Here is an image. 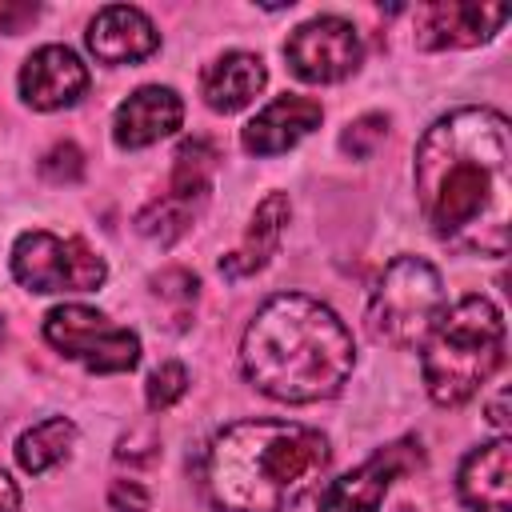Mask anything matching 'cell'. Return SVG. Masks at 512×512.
Returning <instances> with one entry per match:
<instances>
[{
    "label": "cell",
    "mask_w": 512,
    "mask_h": 512,
    "mask_svg": "<svg viewBox=\"0 0 512 512\" xmlns=\"http://www.w3.org/2000/svg\"><path fill=\"white\" fill-rule=\"evenodd\" d=\"M40 176L48 184H76L84 176V152L72 144V140H60L52 144L44 156H40Z\"/></svg>",
    "instance_id": "23"
},
{
    "label": "cell",
    "mask_w": 512,
    "mask_h": 512,
    "mask_svg": "<svg viewBox=\"0 0 512 512\" xmlns=\"http://www.w3.org/2000/svg\"><path fill=\"white\" fill-rule=\"evenodd\" d=\"M148 288H152V300H156V308L164 312L168 328H172V332H184L188 320H192V312H196L200 280H196L192 272H184V268H168V272L152 276Z\"/></svg>",
    "instance_id": "20"
},
{
    "label": "cell",
    "mask_w": 512,
    "mask_h": 512,
    "mask_svg": "<svg viewBox=\"0 0 512 512\" xmlns=\"http://www.w3.org/2000/svg\"><path fill=\"white\" fill-rule=\"evenodd\" d=\"M184 120V100L168 84H144L136 88L112 116V140L120 148H148L164 136H172Z\"/></svg>",
    "instance_id": "15"
},
{
    "label": "cell",
    "mask_w": 512,
    "mask_h": 512,
    "mask_svg": "<svg viewBox=\"0 0 512 512\" xmlns=\"http://www.w3.org/2000/svg\"><path fill=\"white\" fill-rule=\"evenodd\" d=\"M72 448H76V424L68 416H48L16 440V464L28 476H40V472L64 464L72 456Z\"/></svg>",
    "instance_id": "19"
},
{
    "label": "cell",
    "mask_w": 512,
    "mask_h": 512,
    "mask_svg": "<svg viewBox=\"0 0 512 512\" xmlns=\"http://www.w3.org/2000/svg\"><path fill=\"white\" fill-rule=\"evenodd\" d=\"M88 52L100 64H136L144 56H152L160 48V32L148 20V12L132 8V4H108L92 16L88 32Z\"/></svg>",
    "instance_id": "13"
},
{
    "label": "cell",
    "mask_w": 512,
    "mask_h": 512,
    "mask_svg": "<svg viewBox=\"0 0 512 512\" xmlns=\"http://www.w3.org/2000/svg\"><path fill=\"white\" fill-rule=\"evenodd\" d=\"M384 132H388V116H384V112H368V116H360V120H352V124L344 128L340 148H344L352 160H364V156L376 152V144L384 140Z\"/></svg>",
    "instance_id": "22"
},
{
    "label": "cell",
    "mask_w": 512,
    "mask_h": 512,
    "mask_svg": "<svg viewBox=\"0 0 512 512\" xmlns=\"http://www.w3.org/2000/svg\"><path fill=\"white\" fill-rule=\"evenodd\" d=\"M356 364L348 324L316 296L280 292L256 308L240 340L248 384L284 404H316L336 396Z\"/></svg>",
    "instance_id": "2"
},
{
    "label": "cell",
    "mask_w": 512,
    "mask_h": 512,
    "mask_svg": "<svg viewBox=\"0 0 512 512\" xmlns=\"http://www.w3.org/2000/svg\"><path fill=\"white\" fill-rule=\"evenodd\" d=\"M36 16H40V4H28V0H0V32H4V36L24 32Z\"/></svg>",
    "instance_id": "25"
},
{
    "label": "cell",
    "mask_w": 512,
    "mask_h": 512,
    "mask_svg": "<svg viewBox=\"0 0 512 512\" xmlns=\"http://www.w3.org/2000/svg\"><path fill=\"white\" fill-rule=\"evenodd\" d=\"M284 60L304 84H336L360 68L364 44L344 16H312L284 40Z\"/></svg>",
    "instance_id": "9"
},
{
    "label": "cell",
    "mask_w": 512,
    "mask_h": 512,
    "mask_svg": "<svg viewBox=\"0 0 512 512\" xmlns=\"http://www.w3.org/2000/svg\"><path fill=\"white\" fill-rule=\"evenodd\" d=\"M504 404H508V388H500L496 400L488 404V424H492L496 432H508V412H504Z\"/></svg>",
    "instance_id": "27"
},
{
    "label": "cell",
    "mask_w": 512,
    "mask_h": 512,
    "mask_svg": "<svg viewBox=\"0 0 512 512\" xmlns=\"http://www.w3.org/2000/svg\"><path fill=\"white\" fill-rule=\"evenodd\" d=\"M268 84V72H264V60L252 56V52H224L216 56L204 72H200V96L212 112H240L248 108L260 88Z\"/></svg>",
    "instance_id": "18"
},
{
    "label": "cell",
    "mask_w": 512,
    "mask_h": 512,
    "mask_svg": "<svg viewBox=\"0 0 512 512\" xmlns=\"http://www.w3.org/2000/svg\"><path fill=\"white\" fill-rule=\"evenodd\" d=\"M12 276L28 292H92L104 284L108 264L80 236L32 228L12 244Z\"/></svg>",
    "instance_id": "7"
},
{
    "label": "cell",
    "mask_w": 512,
    "mask_h": 512,
    "mask_svg": "<svg viewBox=\"0 0 512 512\" xmlns=\"http://www.w3.org/2000/svg\"><path fill=\"white\" fill-rule=\"evenodd\" d=\"M16 84H20V96L28 108L56 112V108H72L88 92V68L72 48L44 44L20 64Z\"/></svg>",
    "instance_id": "12"
},
{
    "label": "cell",
    "mask_w": 512,
    "mask_h": 512,
    "mask_svg": "<svg viewBox=\"0 0 512 512\" xmlns=\"http://www.w3.org/2000/svg\"><path fill=\"white\" fill-rule=\"evenodd\" d=\"M288 216H292L288 196H284V192H268V196L256 204V212H252V220H248V228H244V240L220 260V272H224L228 280H240V276H256L260 268H268V260L276 256V248H280V240H284Z\"/></svg>",
    "instance_id": "17"
},
{
    "label": "cell",
    "mask_w": 512,
    "mask_h": 512,
    "mask_svg": "<svg viewBox=\"0 0 512 512\" xmlns=\"http://www.w3.org/2000/svg\"><path fill=\"white\" fill-rule=\"evenodd\" d=\"M172 180H168V192H160L156 200H148L140 212H136V232L148 236V240H160V244H172L180 240L204 212L208 204V192H212V144L208 140H184L172 156Z\"/></svg>",
    "instance_id": "8"
},
{
    "label": "cell",
    "mask_w": 512,
    "mask_h": 512,
    "mask_svg": "<svg viewBox=\"0 0 512 512\" xmlns=\"http://www.w3.org/2000/svg\"><path fill=\"white\" fill-rule=\"evenodd\" d=\"M184 392H188V368L180 360H164L144 384V400L152 412H168Z\"/></svg>",
    "instance_id": "21"
},
{
    "label": "cell",
    "mask_w": 512,
    "mask_h": 512,
    "mask_svg": "<svg viewBox=\"0 0 512 512\" xmlns=\"http://www.w3.org/2000/svg\"><path fill=\"white\" fill-rule=\"evenodd\" d=\"M420 464H424L420 440L404 436V440L372 452L364 464H356L340 480H332L324 488V496H320V512H380V500L388 496L396 476L416 472Z\"/></svg>",
    "instance_id": "10"
},
{
    "label": "cell",
    "mask_w": 512,
    "mask_h": 512,
    "mask_svg": "<svg viewBox=\"0 0 512 512\" xmlns=\"http://www.w3.org/2000/svg\"><path fill=\"white\" fill-rule=\"evenodd\" d=\"M504 20H508L504 4H464V0L424 4L416 12V44L424 52L476 48V44L492 40Z\"/></svg>",
    "instance_id": "11"
},
{
    "label": "cell",
    "mask_w": 512,
    "mask_h": 512,
    "mask_svg": "<svg viewBox=\"0 0 512 512\" xmlns=\"http://www.w3.org/2000/svg\"><path fill=\"white\" fill-rule=\"evenodd\" d=\"M440 308H444V280L436 264H428L424 256H396L380 272L368 296L364 320L372 340L388 348H412V344H424Z\"/></svg>",
    "instance_id": "5"
},
{
    "label": "cell",
    "mask_w": 512,
    "mask_h": 512,
    "mask_svg": "<svg viewBox=\"0 0 512 512\" xmlns=\"http://www.w3.org/2000/svg\"><path fill=\"white\" fill-rule=\"evenodd\" d=\"M416 200L432 236L468 256H504L512 228V128L496 108H456L416 144Z\"/></svg>",
    "instance_id": "1"
},
{
    "label": "cell",
    "mask_w": 512,
    "mask_h": 512,
    "mask_svg": "<svg viewBox=\"0 0 512 512\" xmlns=\"http://www.w3.org/2000/svg\"><path fill=\"white\" fill-rule=\"evenodd\" d=\"M44 340L96 376L132 372L140 364V336L88 304H56L44 316Z\"/></svg>",
    "instance_id": "6"
},
{
    "label": "cell",
    "mask_w": 512,
    "mask_h": 512,
    "mask_svg": "<svg viewBox=\"0 0 512 512\" xmlns=\"http://www.w3.org/2000/svg\"><path fill=\"white\" fill-rule=\"evenodd\" d=\"M504 364V316L488 296H460L444 304L424 336V388L440 408L472 400Z\"/></svg>",
    "instance_id": "4"
},
{
    "label": "cell",
    "mask_w": 512,
    "mask_h": 512,
    "mask_svg": "<svg viewBox=\"0 0 512 512\" xmlns=\"http://www.w3.org/2000/svg\"><path fill=\"white\" fill-rule=\"evenodd\" d=\"M108 504H112V512H148V488L136 480H112Z\"/></svg>",
    "instance_id": "24"
},
{
    "label": "cell",
    "mask_w": 512,
    "mask_h": 512,
    "mask_svg": "<svg viewBox=\"0 0 512 512\" xmlns=\"http://www.w3.org/2000/svg\"><path fill=\"white\" fill-rule=\"evenodd\" d=\"M456 492L476 512H512V444L496 436L472 448L456 472Z\"/></svg>",
    "instance_id": "16"
},
{
    "label": "cell",
    "mask_w": 512,
    "mask_h": 512,
    "mask_svg": "<svg viewBox=\"0 0 512 512\" xmlns=\"http://www.w3.org/2000/svg\"><path fill=\"white\" fill-rule=\"evenodd\" d=\"M0 512H20V488L4 468H0Z\"/></svg>",
    "instance_id": "26"
},
{
    "label": "cell",
    "mask_w": 512,
    "mask_h": 512,
    "mask_svg": "<svg viewBox=\"0 0 512 512\" xmlns=\"http://www.w3.org/2000/svg\"><path fill=\"white\" fill-rule=\"evenodd\" d=\"M332 444L296 420L224 424L204 452V492L220 512H288L320 488Z\"/></svg>",
    "instance_id": "3"
},
{
    "label": "cell",
    "mask_w": 512,
    "mask_h": 512,
    "mask_svg": "<svg viewBox=\"0 0 512 512\" xmlns=\"http://www.w3.org/2000/svg\"><path fill=\"white\" fill-rule=\"evenodd\" d=\"M320 120L324 108L312 96H276L240 128V144L252 156H280L296 148L312 128H320Z\"/></svg>",
    "instance_id": "14"
}]
</instances>
